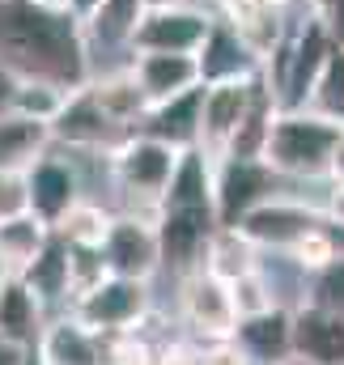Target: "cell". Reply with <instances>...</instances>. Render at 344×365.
Here are the masks:
<instances>
[{
	"label": "cell",
	"mask_w": 344,
	"mask_h": 365,
	"mask_svg": "<svg viewBox=\"0 0 344 365\" xmlns=\"http://www.w3.org/2000/svg\"><path fill=\"white\" fill-rule=\"evenodd\" d=\"M26 357H30L26 344H13V340L0 336V365H26Z\"/></svg>",
	"instance_id": "obj_33"
},
{
	"label": "cell",
	"mask_w": 344,
	"mask_h": 365,
	"mask_svg": "<svg viewBox=\"0 0 344 365\" xmlns=\"http://www.w3.org/2000/svg\"><path fill=\"white\" fill-rule=\"evenodd\" d=\"M310 302H315V306H328V310H340V314H344V255L328 259L323 268H315V280H310Z\"/></svg>",
	"instance_id": "obj_29"
},
{
	"label": "cell",
	"mask_w": 344,
	"mask_h": 365,
	"mask_svg": "<svg viewBox=\"0 0 344 365\" xmlns=\"http://www.w3.org/2000/svg\"><path fill=\"white\" fill-rule=\"evenodd\" d=\"M47 242H51V225L39 221L30 208L17 212V217H9V221H0V259H4V268L13 276L21 272V268H30L34 255Z\"/></svg>",
	"instance_id": "obj_23"
},
{
	"label": "cell",
	"mask_w": 344,
	"mask_h": 365,
	"mask_svg": "<svg viewBox=\"0 0 344 365\" xmlns=\"http://www.w3.org/2000/svg\"><path fill=\"white\" fill-rule=\"evenodd\" d=\"M26 208H30V200H26V175L0 170V221H9V217H17Z\"/></svg>",
	"instance_id": "obj_30"
},
{
	"label": "cell",
	"mask_w": 344,
	"mask_h": 365,
	"mask_svg": "<svg viewBox=\"0 0 344 365\" xmlns=\"http://www.w3.org/2000/svg\"><path fill=\"white\" fill-rule=\"evenodd\" d=\"M0 64L13 81H51L60 90L86 86L81 17L64 0H0Z\"/></svg>",
	"instance_id": "obj_1"
},
{
	"label": "cell",
	"mask_w": 344,
	"mask_h": 365,
	"mask_svg": "<svg viewBox=\"0 0 344 365\" xmlns=\"http://www.w3.org/2000/svg\"><path fill=\"white\" fill-rule=\"evenodd\" d=\"M47 149H51V123L47 119L21 115L13 106L0 110V170L26 175Z\"/></svg>",
	"instance_id": "obj_20"
},
{
	"label": "cell",
	"mask_w": 344,
	"mask_h": 365,
	"mask_svg": "<svg viewBox=\"0 0 344 365\" xmlns=\"http://www.w3.org/2000/svg\"><path fill=\"white\" fill-rule=\"evenodd\" d=\"M39 357L43 365H102V349L93 331H86L77 319H64L39 336Z\"/></svg>",
	"instance_id": "obj_22"
},
{
	"label": "cell",
	"mask_w": 344,
	"mask_h": 365,
	"mask_svg": "<svg viewBox=\"0 0 344 365\" xmlns=\"http://www.w3.org/2000/svg\"><path fill=\"white\" fill-rule=\"evenodd\" d=\"M26 200H30V212L47 225H56L77 200H81V179H77V166L64 162V158H39L30 170H26Z\"/></svg>",
	"instance_id": "obj_16"
},
{
	"label": "cell",
	"mask_w": 344,
	"mask_h": 365,
	"mask_svg": "<svg viewBox=\"0 0 344 365\" xmlns=\"http://www.w3.org/2000/svg\"><path fill=\"white\" fill-rule=\"evenodd\" d=\"M293 357L306 365H344V314L328 306L293 310Z\"/></svg>",
	"instance_id": "obj_17"
},
{
	"label": "cell",
	"mask_w": 344,
	"mask_h": 365,
	"mask_svg": "<svg viewBox=\"0 0 344 365\" xmlns=\"http://www.w3.org/2000/svg\"><path fill=\"white\" fill-rule=\"evenodd\" d=\"M9 93H13V77L4 73V64H0V110L9 106Z\"/></svg>",
	"instance_id": "obj_35"
},
{
	"label": "cell",
	"mask_w": 344,
	"mask_h": 365,
	"mask_svg": "<svg viewBox=\"0 0 344 365\" xmlns=\"http://www.w3.org/2000/svg\"><path fill=\"white\" fill-rule=\"evenodd\" d=\"M256 242L238 230V225H221L208 242V255H204V272L221 276L226 284H234L238 276L256 272Z\"/></svg>",
	"instance_id": "obj_25"
},
{
	"label": "cell",
	"mask_w": 344,
	"mask_h": 365,
	"mask_svg": "<svg viewBox=\"0 0 344 365\" xmlns=\"http://www.w3.org/2000/svg\"><path fill=\"white\" fill-rule=\"evenodd\" d=\"M315 17L323 21L328 38L336 47H344V0H315Z\"/></svg>",
	"instance_id": "obj_31"
},
{
	"label": "cell",
	"mask_w": 344,
	"mask_h": 365,
	"mask_svg": "<svg viewBox=\"0 0 344 365\" xmlns=\"http://www.w3.org/2000/svg\"><path fill=\"white\" fill-rule=\"evenodd\" d=\"M280 175L263 158H217L213 162V204H217V225H238L256 204L276 195Z\"/></svg>",
	"instance_id": "obj_7"
},
{
	"label": "cell",
	"mask_w": 344,
	"mask_h": 365,
	"mask_svg": "<svg viewBox=\"0 0 344 365\" xmlns=\"http://www.w3.org/2000/svg\"><path fill=\"white\" fill-rule=\"evenodd\" d=\"M323 221H328V212H315V208H306V204H293V200L272 195V200L256 204V208L238 221V230H243L256 247H268V251H298Z\"/></svg>",
	"instance_id": "obj_10"
},
{
	"label": "cell",
	"mask_w": 344,
	"mask_h": 365,
	"mask_svg": "<svg viewBox=\"0 0 344 365\" xmlns=\"http://www.w3.org/2000/svg\"><path fill=\"white\" fill-rule=\"evenodd\" d=\"M158 365H208V349H166Z\"/></svg>",
	"instance_id": "obj_32"
},
{
	"label": "cell",
	"mask_w": 344,
	"mask_h": 365,
	"mask_svg": "<svg viewBox=\"0 0 344 365\" xmlns=\"http://www.w3.org/2000/svg\"><path fill=\"white\" fill-rule=\"evenodd\" d=\"M328 179H336V187L344 182V132H340V145H336V153H332V175Z\"/></svg>",
	"instance_id": "obj_34"
},
{
	"label": "cell",
	"mask_w": 344,
	"mask_h": 365,
	"mask_svg": "<svg viewBox=\"0 0 344 365\" xmlns=\"http://www.w3.org/2000/svg\"><path fill=\"white\" fill-rule=\"evenodd\" d=\"M200 98H204V86L174 93L166 102H149V110L141 115L136 132L158 136V140H166L174 149H196V140H200Z\"/></svg>",
	"instance_id": "obj_19"
},
{
	"label": "cell",
	"mask_w": 344,
	"mask_h": 365,
	"mask_svg": "<svg viewBox=\"0 0 344 365\" xmlns=\"http://www.w3.org/2000/svg\"><path fill=\"white\" fill-rule=\"evenodd\" d=\"M230 344L247 357V365H280L293 357V310L263 306L256 314H238Z\"/></svg>",
	"instance_id": "obj_14"
},
{
	"label": "cell",
	"mask_w": 344,
	"mask_h": 365,
	"mask_svg": "<svg viewBox=\"0 0 344 365\" xmlns=\"http://www.w3.org/2000/svg\"><path fill=\"white\" fill-rule=\"evenodd\" d=\"M149 0H98L81 17V38L89 51V77H93V56H111V51H128L132 56V34L145 17Z\"/></svg>",
	"instance_id": "obj_15"
},
{
	"label": "cell",
	"mask_w": 344,
	"mask_h": 365,
	"mask_svg": "<svg viewBox=\"0 0 344 365\" xmlns=\"http://www.w3.org/2000/svg\"><path fill=\"white\" fill-rule=\"evenodd\" d=\"M64 4H69V9H73L77 17H86V13L93 9V4H98V0H64Z\"/></svg>",
	"instance_id": "obj_36"
},
{
	"label": "cell",
	"mask_w": 344,
	"mask_h": 365,
	"mask_svg": "<svg viewBox=\"0 0 344 365\" xmlns=\"http://www.w3.org/2000/svg\"><path fill=\"white\" fill-rule=\"evenodd\" d=\"M69 93L73 90H60V86H51V81H13L9 106L21 110V115H34V119H47V123H51Z\"/></svg>",
	"instance_id": "obj_28"
},
{
	"label": "cell",
	"mask_w": 344,
	"mask_h": 365,
	"mask_svg": "<svg viewBox=\"0 0 344 365\" xmlns=\"http://www.w3.org/2000/svg\"><path fill=\"white\" fill-rule=\"evenodd\" d=\"M213 17L178 4V0H158L145 9L136 34H132V51H178V56H196V47L204 43Z\"/></svg>",
	"instance_id": "obj_8"
},
{
	"label": "cell",
	"mask_w": 344,
	"mask_h": 365,
	"mask_svg": "<svg viewBox=\"0 0 344 365\" xmlns=\"http://www.w3.org/2000/svg\"><path fill=\"white\" fill-rule=\"evenodd\" d=\"M132 132L102 106V98L93 93V86H77L64 98V106L51 119V140L81 149V153H115Z\"/></svg>",
	"instance_id": "obj_5"
},
{
	"label": "cell",
	"mask_w": 344,
	"mask_h": 365,
	"mask_svg": "<svg viewBox=\"0 0 344 365\" xmlns=\"http://www.w3.org/2000/svg\"><path fill=\"white\" fill-rule=\"evenodd\" d=\"M0 336L26 349H34L43 336V302L30 293L21 276H9L0 289Z\"/></svg>",
	"instance_id": "obj_21"
},
{
	"label": "cell",
	"mask_w": 344,
	"mask_h": 365,
	"mask_svg": "<svg viewBox=\"0 0 344 365\" xmlns=\"http://www.w3.org/2000/svg\"><path fill=\"white\" fill-rule=\"evenodd\" d=\"M9 276H13V272H9V268H4V259H0V289H4V280H9Z\"/></svg>",
	"instance_id": "obj_38"
},
{
	"label": "cell",
	"mask_w": 344,
	"mask_h": 365,
	"mask_svg": "<svg viewBox=\"0 0 344 365\" xmlns=\"http://www.w3.org/2000/svg\"><path fill=\"white\" fill-rule=\"evenodd\" d=\"M183 314H187V323H191L200 336H208V340H230V331H234V323H238L234 289H230L221 276L196 268V272H187V280H183Z\"/></svg>",
	"instance_id": "obj_13"
},
{
	"label": "cell",
	"mask_w": 344,
	"mask_h": 365,
	"mask_svg": "<svg viewBox=\"0 0 344 365\" xmlns=\"http://www.w3.org/2000/svg\"><path fill=\"white\" fill-rule=\"evenodd\" d=\"M332 217H336V221H344V182L336 187V200H332Z\"/></svg>",
	"instance_id": "obj_37"
},
{
	"label": "cell",
	"mask_w": 344,
	"mask_h": 365,
	"mask_svg": "<svg viewBox=\"0 0 344 365\" xmlns=\"http://www.w3.org/2000/svg\"><path fill=\"white\" fill-rule=\"evenodd\" d=\"M128 73L149 102H166L174 93L200 86L196 56H178V51H132Z\"/></svg>",
	"instance_id": "obj_18"
},
{
	"label": "cell",
	"mask_w": 344,
	"mask_h": 365,
	"mask_svg": "<svg viewBox=\"0 0 344 365\" xmlns=\"http://www.w3.org/2000/svg\"><path fill=\"white\" fill-rule=\"evenodd\" d=\"M21 280L30 284V293L47 306V302H60L64 293H73V272H69V247L51 234V242L34 255L30 268H21Z\"/></svg>",
	"instance_id": "obj_24"
},
{
	"label": "cell",
	"mask_w": 344,
	"mask_h": 365,
	"mask_svg": "<svg viewBox=\"0 0 344 365\" xmlns=\"http://www.w3.org/2000/svg\"><path fill=\"white\" fill-rule=\"evenodd\" d=\"M196 68H200V86L251 81V77L263 73V56L247 43V34L230 17H213L204 43L196 47Z\"/></svg>",
	"instance_id": "obj_9"
},
{
	"label": "cell",
	"mask_w": 344,
	"mask_h": 365,
	"mask_svg": "<svg viewBox=\"0 0 344 365\" xmlns=\"http://www.w3.org/2000/svg\"><path fill=\"white\" fill-rule=\"evenodd\" d=\"M153 230H158L166 268L183 276L204 268L208 242L221 225H217V204H213V162L200 149H183L171 187L162 191L153 208Z\"/></svg>",
	"instance_id": "obj_2"
},
{
	"label": "cell",
	"mask_w": 344,
	"mask_h": 365,
	"mask_svg": "<svg viewBox=\"0 0 344 365\" xmlns=\"http://www.w3.org/2000/svg\"><path fill=\"white\" fill-rule=\"evenodd\" d=\"M106 230H111V217H106L98 204H89V200H77V204L51 225V234H56L60 242H69V247H102Z\"/></svg>",
	"instance_id": "obj_26"
},
{
	"label": "cell",
	"mask_w": 344,
	"mask_h": 365,
	"mask_svg": "<svg viewBox=\"0 0 344 365\" xmlns=\"http://www.w3.org/2000/svg\"><path fill=\"white\" fill-rule=\"evenodd\" d=\"M102 264L111 276H128V280H149L162 268V247H158V230L145 217H111V230L102 238Z\"/></svg>",
	"instance_id": "obj_11"
},
{
	"label": "cell",
	"mask_w": 344,
	"mask_h": 365,
	"mask_svg": "<svg viewBox=\"0 0 344 365\" xmlns=\"http://www.w3.org/2000/svg\"><path fill=\"white\" fill-rule=\"evenodd\" d=\"M344 123L323 119L306 106L298 110H276L268 140H263V162L280 179H323L332 175V153L340 145Z\"/></svg>",
	"instance_id": "obj_3"
},
{
	"label": "cell",
	"mask_w": 344,
	"mask_h": 365,
	"mask_svg": "<svg viewBox=\"0 0 344 365\" xmlns=\"http://www.w3.org/2000/svg\"><path fill=\"white\" fill-rule=\"evenodd\" d=\"M149 280H128V276H102L93 280L89 289L77 293L73 302V319L93 331V336H119L128 327H136L149 310V293H145Z\"/></svg>",
	"instance_id": "obj_4"
},
{
	"label": "cell",
	"mask_w": 344,
	"mask_h": 365,
	"mask_svg": "<svg viewBox=\"0 0 344 365\" xmlns=\"http://www.w3.org/2000/svg\"><path fill=\"white\" fill-rule=\"evenodd\" d=\"M149 4H158V0H149Z\"/></svg>",
	"instance_id": "obj_39"
},
{
	"label": "cell",
	"mask_w": 344,
	"mask_h": 365,
	"mask_svg": "<svg viewBox=\"0 0 344 365\" xmlns=\"http://www.w3.org/2000/svg\"><path fill=\"white\" fill-rule=\"evenodd\" d=\"M183 149H174L158 136H145V132H132L115 153H111V170H115V182L136 195V200H149L158 208L162 191L171 187V175L178 166Z\"/></svg>",
	"instance_id": "obj_6"
},
{
	"label": "cell",
	"mask_w": 344,
	"mask_h": 365,
	"mask_svg": "<svg viewBox=\"0 0 344 365\" xmlns=\"http://www.w3.org/2000/svg\"><path fill=\"white\" fill-rule=\"evenodd\" d=\"M251 90H256V77L251 81H217V86H204V98H200V140L196 149L217 162L230 153V140L251 106Z\"/></svg>",
	"instance_id": "obj_12"
},
{
	"label": "cell",
	"mask_w": 344,
	"mask_h": 365,
	"mask_svg": "<svg viewBox=\"0 0 344 365\" xmlns=\"http://www.w3.org/2000/svg\"><path fill=\"white\" fill-rule=\"evenodd\" d=\"M306 110L344 123V47H332V56L323 60V68L315 77V90L306 98Z\"/></svg>",
	"instance_id": "obj_27"
}]
</instances>
